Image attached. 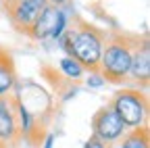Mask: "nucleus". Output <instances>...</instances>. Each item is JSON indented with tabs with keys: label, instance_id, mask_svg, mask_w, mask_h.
Listing matches in <instances>:
<instances>
[{
	"label": "nucleus",
	"instance_id": "nucleus-1",
	"mask_svg": "<svg viewBox=\"0 0 150 148\" xmlns=\"http://www.w3.org/2000/svg\"><path fill=\"white\" fill-rule=\"evenodd\" d=\"M134 40H136V35L121 33V31L106 33V42H104V48H102L100 67H98V73L104 77L106 84L123 86L129 79Z\"/></svg>",
	"mask_w": 150,
	"mask_h": 148
},
{
	"label": "nucleus",
	"instance_id": "nucleus-2",
	"mask_svg": "<svg viewBox=\"0 0 150 148\" xmlns=\"http://www.w3.org/2000/svg\"><path fill=\"white\" fill-rule=\"evenodd\" d=\"M71 27H73V54L71 57L86 69V73L98 71L102 48L106 42V31L83 19H75Z\"/></svg>",
	"mask_w": 150,
	"mask_h": 148
},
{
	"label": "nucleus",
	"instance_id": "nucleus-3",
	"mask_svg": "<svg viewBox=\"0 0 150 148\" xmlns=\"http://www.w3.org/2000/svg\"><path fill=\"white\" fill-rule=\"evenodd\" d=\"M108 106L123 121L125 129H138V127L148 125V110H150L148 106L150 104H148L146 90H140V88L117 90L110 96Z\"/></svg>",
	"mask_w": 150,
	"mask_h": 148
},
{
	"label": "nucleus",
	"instance_id": "nucleus-4",
	"mask_svg": "<svg viewBox=\"0 0 150 148\" xmlns=\"http://www.w3.org/2000/svg\"><path fill=\"white\" fill-rule=\"evenodd\" d=\"M67 27H69V15L59 6L46 4L42 8V13L38 15L31 29L27 31V38L38 40V42H42V40H54L56 42Z\"/></svg>",
	"mask_w": 150,
	"mask_h": 148
},
{
	"label": "nucleus",
	"instance_id": "nucleus-5",
	"mask_svg": "<svg viewBox=\"0 0 150 148\" xmlns=\"http://www.w3.org/2000/svg\"><path fill=\"white\" fill-rule=\"evenodd\" d=\"M90 125H92V136L96 140H100L102 144H106V146H115L127 132L123 121L112 113V108L108 104L100 106L96 113L92 115Z\"/></svg>",
	"mask_w": 150,
	"mask_h": 148
},
{
	"label": "nucleus",
	"instance_id": "nucleus-6",
	"mask_svg": "<svg viewBox=\"0 0 150 148\" xmlns=\"http://www.w3.org/2000/svg\"><path fill=\"white\" fill-rule=\"evenodd\" d=\"M46 6V0H19V2L2 8L8 17L11 25L21 31L23 35H27V31L31 29V25L35 23L38 15L42 13V8Z\"/></svg>",
	"mask_w": 150,
	"mask_h": 148
},
{
	"label": "nucleus",
	"instance_id": "nucleus-7",
	"mask_svg": "<svg viewBox=\"0 0 150 148\" xmlns=\"http://www.w3.org/2000/svg\"><path fill=\"white\" fill-rule=\"evenodd\" d=\"M129 79L140 90L148 88L150 81V42L148 38L136 35L134 40V50H131V67H129Z\"/></svg>",
	"mask_w": 150,
	"mask_h": 148
},
{
	"label": "nucleus",
	"instance_id": "nucleus-8",
	"mask_svg": "<svg viewBox=\"0 0 150 148\" xmlns=\"http://www.w3.org/2000/svg\"><path fill=\"white\" fill-rule=\"evenodd\" d=\"M0 142L4 144V148H17L19 144H21L19 129H17L13 94L0 98Z\"/></svg>",
	"mask_w": 150,
	"mask_h": 148
},
{
	"label": "nucleus",
	"instance_id": "nucleus-9",
	"mask_svg": "<svg viewBox=\"0 0 150 148\" xmlns=\"http://www.w3.org/2000/svg\"><path fill=\"white\" fill-rule=\"evenodd\" d=\"M17 88V69L11 52L0 48V98L13 94Z\"/></svg>",
	"mask_w": 150,
	"mask_h": 148
},
{
	"label": "nucleus",
	"instance_id": "nucleus-10",
	"mask_svg": "<svg viewBox=\"0 0 150 148\" xmlns=\"http://www.w3.org/2000/svg\"><path fill=\"white\" fill-rule=\"evenodd\" d=\"M119 148H150V136H148V125L138 129H127L125 136L121 138Z\"/></svg>",
	"mask_w": 150,
	"mask_h": 148
},
{
	"label": "nucleus",
	"instance_id": "nucleus-11",
	"mask_svg": "<svg viewBox=\"0 0 150 148\" xmlns=\"http://www.w3.org/2000/svg\"><path fill=\"white\" fill-rule=\"evenodd\" d=\"M59 73L65 77V79H69V81H81L83 79V75H86V69L75 61L73 57H63V59H59Z\"/></svg>",
	"mask_w": 150,
	"mask_h": 148
},
{
	"label": "nucleus",
	"instance_id": "nucleus-12",
	"mask_svg": "<svg viewBox=\"0 0 150 148\" xmlns=\"http://www.w3.org/2000/svg\"><path fill=\"white\" fill-rule=\"evenodd\" d=\"M90 75H88V79H86V86L90 88V90H100L106 81H104V77L100 75L98 71H88Z\"/></svg>",
	"mask_w": 150,
	"mask_h": 148
},
{
	"label": "nucleus",
	"instance_id": "nucleus-13",
	"mask_svg": "<svg viewBox=\"0 0 150 148\" xmlns=\"http://www.w3.org/2000/svg\"><path fill=\"white\" fill-rule=\"evenodd\" d=\"M83 148H112V146H106V144H102L100 140H96L94 136H90V140L83 144Z\"/></svg>",
	"mask_w": 150,
	"mask_h": 148
},
{
	"label": "nucleus",
	"instance_id": "nucleus-14",
	"mask_svg": "<svg viewBox=\"0 0 150 148\" xmlns=\"http://www.w3.org/2000/svg\"><path fill=\"white\" fill-rule=\"evenodd\" d=\"M42 142H44L42 148H52V146H54V134H46Z\"/></svg>",
	"mask_w": 150,
	"mask_h": 148
},
{
	"label": "nucleus",
	"instance_id": "nucleus-15",
	"mask_svg": "<svg viewBox=\"0 0 150 148\" xmlns=\"http://www.w3.org/2000/svg\"><path fill=\"white\" fill-rule=\"evenodd\" d=\"M69 2H71V0H46V4H52V6H59V8L67 6Z\"/></svg>",
	"mask_w": 150,
	"mask_h": 148
},
{
	"label": "nucleus",
	"instance_id": "nucleus-16",
	"mask_svg": "<svg viewBox=\"0 0 150 148\" xmlns=\"http://www.w3.org/2000/svg\"><path fill=\"white\" fill-rule=\"evenodd\" d=\"M15 2H19V0H2V8H6V6H11Z\"/></svg>",
	"mask_w": 150,
	"mask_h": 148
},
{
	"label": "nucleus",
	"instance_id": "nucleus-17",
	"mask_svg": "<svg viewBox=\"0 0 150 148\" xmlns=\"http://www.w3.org/2000/svg\"><path fill=\"white\" fill-rule=\"evenodd\" d=\"M0 13H2V0H0Z\"/></svg>",
	"mask_w": 150,
	"mask_h": 148
},
{
	"label": "nucleus",
	"instance_id": "nucleus-18",
	"mask_svg": "<svg viewBox=\"0 0 150 148\" xmlns=\"http://www.w3.org/2000/svg\"><path fill=\"white\" fill-rule=\"evenodd\" d=\"M0 148H4V144H2V142H0Z\"/></svg>",
	"mask_w": 150,
	"mask_h": 148
}]
</instances>
